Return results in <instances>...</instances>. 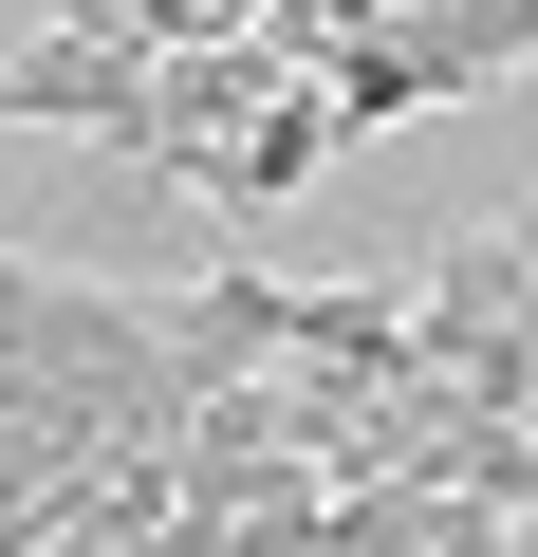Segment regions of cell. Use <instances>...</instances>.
Wrapping results in <instances>:
<instances>
[{"mask_svg":"<svg viewBox=\"0 0 538 557\" xmlns=\"http://www.w3.org/2000/svg\"><path fill=\"white\" fill-rule=\"evenodd\" d=\"M409 354H427L446 391H483L501 428L538 409V205H483V223H446V260L409 278Z\"/></svg>","mask_w":538,"mask_h":557,"instance_id":"1","label":"cell"},{"mask_svg":"<svg viewBox=\"0 0 538 557\" xmlns=\"http://www.w3.org/2000/svg\"><path fill=\"white\" fill-rule=\"evenodd\" d=\"M149 94H167V57L75 38V20H38L20 57H0V112H20V131H93V149H149Z\"/></svg>","mask_w":538,"mask_h":557,"instance_id":"2","label":"cell"},{"mask_svg":"<svg viewBox=\"0 0 538 557\" xmlns=\"http://www.w3.org/2000/svg\"><path fill=\"white\" fill-rule=\"evenodd\" d=\"M167 354H186V391H241V372H298V278H260V260H204L186 298H167Z\"/></svg>","mask_w":538,"mask_h":557,"instance_id":"3","label":"cell"},{"mask_svg":"<svg viewBox=\"0 0 538 557\" xmlns=\"http://www.w3.org/2000/svg\"><path fill=\"white\" fill-rule=\"evenodd\" d=\"M316 168H335V94H316V75H298V94H279V112H260V131H241V149H223V186H204V205H298V186H316Z\"/></svg>","mask_w":538,"mask_h":557,"instance_id":"4","label":"cell"},{"mask_svg":"<svg viewBox=\"0 0 538 557\" xmlns=\"http://www.w3.org/2000/svg\"><path fill=\"white\" fill-rule=\"evenodd\" d=\"M316 94H335V149H353V131H409V112H446V94H464V75H446V57H427V38H372V57H335V75H316Z\"/></svg>","mask_w":538,"mask_h":557,"instance_id":"5","label":"cell"}]
</instances>
